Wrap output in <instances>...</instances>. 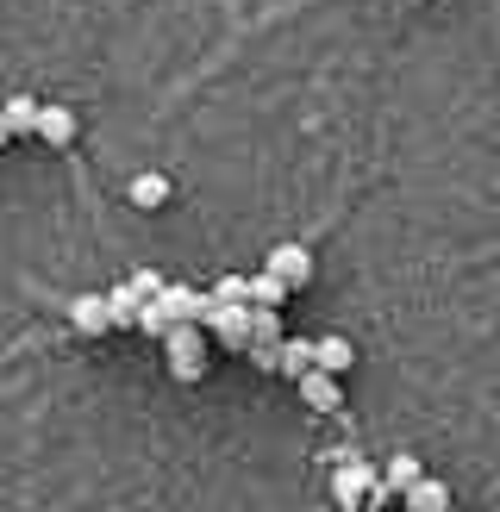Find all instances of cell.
<instances>
[{
  "label": "cell",
  "mask_w": 500,
  "mask_h": 512,
  "mask_svg": "<svg viewBox=\"0 0 500 512\" xmlns=\"http://www.w3.org/2000/svg\"><path fill=\"white\" fill-rule=\"evenodd\" d=\"M263 269H269V275H282L288 288H300V281H313V250H307V244H275Z\"/></svg>",
  "instance_id": "277c9868"
},
{
  "label": "cell",
  "mask_w": 500,
  "mask_h": 512,
  "mask_svg": "<svg viewBox=\"0 0 500 512\" xmlns=\"http://www.w3.org/2000/svg\"><path fill=\"white\" fill-rule=\"evenodd\" d=\"M7 138H13V132H7V119H0V144H7Z\"/></svg>",
  "instance_id": "44dd1931"
},
{
  "label": "cell",
  "mask_w": 500,
  "mask_h": 512,
  "mask_svg": "<svg viewBox=\"0 0 500 512\" xmlns=\"http://www.w3.org/2000/svg\"><path fill=\"white\" fill-rule=\"evenodd\" d=\"M250 294V275H219L213 281V300H244Z\"/></svg>",
  "instance_id": "ffe728a7"
},
{
  "label": "cell",
  "mask_w": 500,
  "mask_h": 512,
  "mask_svg": "<svg viewBox=\"0 0 500 512\" xmlns=\"http://www.w3.org/2000/svg\"><path fill=\"white\" fill-rule=\"evenodd\" d=\"M250 344H282V313H269V306H250Z\"/></svg>",
  "instance_id": "2e32d148"
},
{
  "label": "cell",
  "mask_w": 500,
  "mask_h": 512,
  "mask_svg": "<svg viewBox=\"0 0 500 512\" xmlns=\"http://www.w3.org/2000/svg\"><path fill=\"white\" fill-rule=\"evenodd\" d=\"M125 194H132V207L157 213L163 200H169V175H163V169H138V175H132V188H125Z\"/></svg>",
  "instance_id": "ba28073f"
},
{
  "label": "cell",
  "mask_w": 500,
  "mask_h": 512,
  "mask_svg": "<svg viewBox=\"0 0 500 512\" xmlns=\"http://www.w3.org/2000/svg\"><path fill=\"white\" fill-rule=\"evenodd\" d=\"M125 281H132V294H138V300H157V294L169 288V281H163L157 269H132V275H125Z\"/></svg>",
  "instance_id": "ac0fdd59"
},
{
  "label": "cell",
  "mask_w": 500,
  "mask_h": 512,
  "mask_svg": "<svg viewBox=\"0 0 500 512\" xmlns=\"http://www.w3.org/2000/svg\"><path fill=\"white\" fill-rule=\"evenodd\" d=\"M38 138L50 150H69L75 144V113L69 107H38Z\"/></svg>",
  "instance_id": "9c48e42d"
},
{
  "label": "cell",
  "mask_w": 500,
  "mask_h": 512,
  "mask_svg": "<svg viewBox=\"0 0 500 512\" xmlns=\"http://www.w3.org/2000/svg\"><path fill=\"white\" fill-rule=\"evenodd\" d=\"M163 350H169V375L175 381H200V375H207V331H200L194 319H175Z\"/></svg>",
  "instance_id": "6da1fadb"
},
{
  "label": "cell",
  "mask_w": 500,
  "mask_h": 512,
  "mask_svg": "<svg viewBox=\"0 0 500 512\" xmlns=\"http://www.w3.org/2000/svg\"><path fill=\"white\" fill-rule=\"evenodd\" d=\"M419 475H425V463H419L413 450H400V456H388V469H382V488H388V500H394V494H407V488H413Z\"/></svg>",
  "instance_id": "7c38bea8"
},
{
  "label": "cell",
  "mask_w": 500,
  "mask_h": 512,
  "mask_svg": "<svg viewBox=\"0 0 500 512\" xmlns=\"http://www.w3.org/2000/svg\"><path fill=\"white\" fill-rule=\"evenodd\" d=\"M169 325H175V313L163 300H144L138 306V331H150V338H169Z\"/></svg>",
  "instance_id": "e0dca14e"
},
{
  "label": "cell",
  "mask_w": 500,
  "mask_h": 512,
  "mask_svg": "<svg viewBox=\"0 0 500 512\" xmlns=\"http://www.w3.org/2000/svg\"><path fill=\"white\" fill-rule=\"evenodd\" d=\"M244 356H250V363H257L263 375H282V344H250Z\"/></svg>",
  "instance_id": "d6986e66"
},
{
  "label": "cell",
  "mask_w": 500,
  "mask_h": 512,
  "mask_svg": "<svg viewBox=\"0 0 500 512\" xmlns=\"http://www.w3.org/2000/svg\"><path fill=\"white\" fill-rule=\"evenodd\" d=\"M288 294H294V288H288L282 275L257 269V275H250V294H244V306H269V313H282V300H288Z\"/></svg>",
  "instance_id": "8fae6325"
},
{
  "label": "cell",
  "mask_w": 500,
  "mask_h": 512,
  "mask_svg": "<svg viewBox=\"0 0 500 512\" xmlns=\"http://www.w3.org/2000/svg\"><path fill=\"white\" fill-rule=\"evenodd\" d=\"M300 400H307L313 413H338V406H344V394H338V375L307 369V375H300Z\"/></svg>",
  "instance_id": "8992f818"
},
{
  "label": "cell",
  "mask_w": 500,
  "mask_h": 512,
  "mask_svg": "<svg viewBox=\"0 0 500 512\" xmlns=\"http://www.w3.org/2000/svg\"><path fill=\"white\" fill-rule=\"evenodd\" d=\"M0 119H7L13 138H19V132H38V100H32V94H13L7 107H0Z\"/></svg>",
  "instance_id": "5bb4252c"
},
{
  "label": "cell",
  "mask_w": 500,
  "mask_h": 512,
  "mask_svg": "<svg viewBox=\"0 0 500 512\" xmlns=\"http://www.w3.org/2000/svg\"><path fill=\"white\" fill-rule=\"evenodd\" d=\"M400 500H407V512H450V488H444L438 475H419Z\"/></svg>",
  "instance_id": "30bf717a"
},
{
  "label": "cell",
  "mask_w": 500,
  "mask_h": 512,
  "mask_svg": "<svg viewBox=\"0 0 500 512\" xmlns=\"http://www.w3.org/2000/svg\"><path fill=\"white\" fill-rule=\"evenodd\" d=\"M313 369V338H282V375H307Z\"/></svg>",
  "instance_id": "9a60e30c"
},
{
  "label": "cell",
  "mask_w": 500,
  "mask_h": 512,
  "mask_svg": "<svg viewBox=\"0 0 500 512\" xmlns=\"http://www.w3.org/2000/svg\"><path fill=\"white\" fill-rule=\"evenodd\" d=\"M200 331H213V338L232 350V356H244V350H250V306H244V300H213V294H207Z\"/></svg>",
  "instance_id": "3957f363"
},
{
  "label": "cell",
  "mask_w": 500,
  "mask_h": 512,
  "mask_svg": "<svg viewBox=\"0 0 500 512\" xmlns=\"http://www.w3.org/2000/svg\"><path fill=\"white\" fill-rule=\"evenodd\" d=\"M69 325L82 331V338L113 331V319H107V294H75V300H69Z\"/></svg>",
  "instance_id": "5b68a950"
},
{
  "label": "cell",
  "mask_w": 500,
  "mask_h": 512,
  "mask_svg": "<svg viewBox=\"0 0 500 512\" xmlns=\"http://www.w3.org/2000/svg\"><path fill=\"white\" fill-rule=\"evenodd\" d=\"M138 294H132V281H119V288H107V319H113V331L119 325H138Z\"/></svg>",
  "instance_id": "4fadbf2b"
},
{
  "label": "cell",
  "mask_w": 500,
  "mask_h": 512,
  "mask_svg": "<svg viewBox=\"0 0 500 512\" xmlns=\"http://www.w3.org/2000/svg\"><path fill=\"white\" fill-rule=\"evenodd\" d=\"M313 512H332V506H313Z\"/></svg>",
  "instance_id": "7402d4cb"
},
{
  "label": "cell",
  "mask_w": 500,
  "mask_h": 512,
  "mask_svg": "<svg viewBox=\"0 0 500 512\" xmlns=\"http://www.w3.org/2000/svg\"><path fill=\"white\" fill-rule=\"evenodd\" d=\"M350 363H357V350H350V338H338V331H325V338H313V369H325V375H344Z\"/></svg>",
  "instance_id": "52a82bcc"
},
{
  "label": "cell",
  "mask_w": 500,
  "mask_h": 512,
  "mask_svg": "<svg viewBox=\"0 0 500 512\" xmlns=\"http://www.w3.org/2000/svg\"><path fill=\"white\" fill-rule=\"evenodd\" d=\"M375 475H382V469H369L357 450H338V456H332V500H338V512H363Z\"/></svg>",
  "instance_id": "7a4b0ae2"
},
{
  "label": "cell",
  "mask_w": 500,
  "mask_h": 512,
  "mask_svg": "<svg viewBox=\"0 0 500 512\" xmlns=\"http://www.w3.org/2000/svg\"><path fill=\"white\" fill-rule=\"evenodd\" d=\"M363 512H369V506H363Z\"/></svg>",
  "instance_id": "603a6c76"
}]
</instances>
